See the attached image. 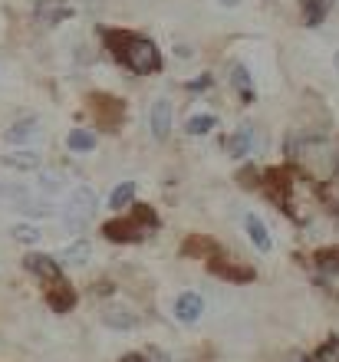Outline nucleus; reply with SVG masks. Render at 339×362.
Here are the masks:
<instances>
[{
    "label": "nucleus",
    "mask_w": 339,
    "mask_h": 362,
    "mask_svg": "<svg viewBox=\"0 0 339 362\" xmlns=\"http://www.w3.org/2000/svg\"><path fill=\"white\" fill-rule=\"evenodd\" d=\"M105 40H109V49L119 57V63L125 69H132L135 76H149V73L161 69V53L151 40L135 37V33H122V30H109Z\"/></svg>",
    "instance_id": "f257e3e1"
},
{
    "label": "nucleus",
    "mask_w": 339,
    "mask_h": 362,
    "mask_svg": "<svg viewBox=\"0 0 339 362\" xmlns=\"http://www.w3.org/2000/svg\"><path fill=\"white\" fill-rule=\"evenodd\" d=\"M151 230H159V214L149 204H132V214L113 218L103 228V234L105 240H115V244H135V240L149 238Z\"/></svg>",
    "instance_id": "f03ea898"
},
{
    "label": "nucleus",
    "mask_w": 339,
    "mask_h": 362,
    "mask_svg": "<svg viewBox=\"0 0 339 362\" xmlns=\"http://www.w3.org/2000/svg\"><path fill=\"white\" fill-rule=\"evenodd\" d=\"M96 211H99L96 191L89 188V185H76V188L67 194V204H63L59 221H63V228H67L69 234H83L86 224L96 218Z\"/></svg>",
    "instance_id": "7ed1b4c3"
},
{
    "label": "nucleus",
    "mask_w": 339,
    "mask_h": 362,
    "mask_svg": "<svg viewBox=\"0 0 339 362\" xmlns=\"http://www.w3.org/2000/svg\"><path fill=\"white\" fill-rule=\"evenodd\" d=\"M171 125H175V105H171L168 95H159V99L151 103V112H149L151 139H155V142H165L171 135Z\"/></svg>",
    "instance_id": "20e7f679"
},
{
    "label": "nucleus",
    "mask_w": 339,
    "mask_h": 362,
    "mask_svg": "<svg viewBox=\"0 0 339 362\" xmlns=\"http://www.w3.org/2000/svg\"><path fill=\"white\" fill-rule=\"evenodd\" d=\"M171 313H175V320H178L181 326H195L201 316H205V296L195 293V290H185V293L175 296Z\"/></svg>",
    "instance_id": "39448f33"
},
{
    "label": "nucleus",
    "mask_w": 339,
    "mask_h": 362,
    "mask_svg": "<svg viewBox=\"0 0 339 362\" xmlns=\"http://www.w3.org/2000/svg\"><path fill=\"white\" fill-rule=\"evenodd\" d=\"M23 267L40 280H47V284H59V276H63V264L57 257H50V254H27Z\"/></svg>",
    "instance_id": "423d86ee"
},
{
    "label": "nucleus",
    "mask_w": 339,
    "mask_h": 362,
    "mask_svg": "<svg viewBox=\"0 0 339 362\" xmlns=\"http://www.w3.org/2000/svg\"><path fill=\"white\" fill-rule=\"evenodd\" d=\"M4 165L10 172H40L43 168V152L40 148H13V152H4Z\"/></svg>",
    "instance_id": "0eeeda50"
},
{
    "label": "nucleus",
    "mask_w": 339,
    "mask_h": 362,
    "mask_svg": "<svg viewBox=\"0 0 339 362\" xmlns=\"http://www.w3.org/2000/svg\"><path fill=\"white\" fill-rule=\"evenodd\" d=\"M89 257H93V240L89 238H76L73 244H67L59 250V264L63 267H86Z\"/></svg>",
    "instance_id": "6e6552de"
},
{
    "label": "nucleus",
    "mask_w": 339,
    "mask_h": 362,
    "mask_svg": "<svg viewBox=\"0 0 339 362\" xmlns=\"http://www.w3.org/2000/svg\"><path fill=\"white\" fill-rule=\"evenodd\" d=\"M244 230H247V238H251V244H254L260 254H270L273 250L270 230H267V224L257 218V214H244Z\"/></svg>",
    "instance_id": "1a4fd4ad"
},
{
    "label": "nucleus",
    "mask_w": 339,
    "mask_h": 362,
    "mask_svg": "<svg viewBox=\"0 0 339 362\" xmlns=\"http://www.w3.org/2000/svg\"><path fill=\"white\" fill-rule=\"evenodd\" d=\"M93 109L96 115H99V122H109V129H115V125L122 122V103L119 99H113V95H93Z\"/></svg>",
    "instance_id": "9d476101"
},
{
    "label": "nucleus",
    "mask_w": 339,
    "mask_h": 362,
    "mask_svg": "<svg viewBox=\"0 0 339 362\" xmlns=\"http://www.w3.org/2000/svg\"><path fill=\"white\" fill-rule=\"evenodd\" d=\"M103 323L109 326V329L129 333V329H135V326H139V316H135L132 310H125V306H105V310H103Z\"/></svg>",
    "instance_id": "9b49d317"
},
{
    "label": "nucleus",
    "mask_w": 339,
    "mask_h": 362,
    "mask_svg": "<svg viewBox=\"0 0 339 362\" xmlns=\"http://www.w3.org/2000/svg\"><path fill=\"white\" fill-rule=\"evenodd\" d=\"M37 17H40V23L53 27V23H59V20L73 17V7H69L67 0H43V4H37Z\"/></svg>",
    "instance_id": "f8f14e48"
},
{
    "label": "nucleus",
    "mask_w": 339,
    "mask_h": 362,
    "mask_svg": "<svg viewBox=\"0 0 339 362\" xmlns=\"http://www.w3.org/2000/svg\"><path fill=\"white\" fill-rule=\"evenodd\" d=\"M40 135H43V129H40V122L37 119H20V122H13L7 129V132H4V139H7V142H37Z\"/></svg>",
    "instance_id": "ddd939ff"
},
{
    "label": "nucleus",
    "mask_w": 339,
    "mask_h": 362,
    "mask_svg": "<svg viewBox=\"0 0 339 362\" xmlns=\"http://www.w3.org/2000/svg\"><path fill=\"white\" fill-rule=\"evenodd\" d=\"M227 152L234 155V158H247V155L254 152V125L244 122L231 135V142H227Z\"/></svg>",
    "instance_id": "4468645a"
},
{
    "label": "nucleus",
    "mask_w": 339,
    "mask_h": 362,
    "mask_svg": "<svg viewBox=\"0 0 339 362\" xmlns=\"http://www.w3.org/2000/svg\"><path fill=\"white\" fill-rule=\"evenodd\" d=\"M37 188L43 191V194H63V191H67V175L59 172V168H40Z\"/></svg>",
    "instance_id": "2eb2a0df"
},
{
    "label": "nucleus",
    "mask_w": 339,
    "mask_h": 362,
    "mask_svg": "<svg viewBox=\"0 0 339 362\" xmlns=\"http://www.w3.org/2000/svg\"><path fill=\"white\" fill-rule=\"evenodd\" d=\"M207 270H211L214 276L234 280V284H241V280H254V270H251V267H237V264H231V260H211V264H207Z\"/></svg>",
    "instance_id": "dca6fc26"
},
{
    "label": "nucleus",
    "mask_w": 339,
    "mask_h": 362,
    "mask_svg": "<svg viewBox=\"0 0 339 362\" xmlns=\"http://www.w3.org/2000/svg\"><path fill=\"white\" fill-rule=\"evenodd\" d=\"M96 145H99V139H96L93 129H73V132L67 135V148L73 155H86V152H93Z\"/></svg>",
    "instance_id": "f3484780"
},
{
    "label": "nucleus",
    "mask_w": 339,
    "mask_h": 362,
    "mask_svg": "<svg viewBox=\"0 0 339 362\" xmlns=\"http://www.w3.org/2000/svg\"><path fill=\"white\" fill-rule=\"evenodd\" d=\"M47 300H50V306H53L57 313H69V310L76 306V290L69 284H63V280H59L57 290H50Z\"/></svg>",
    "instance_id": "a211bd4d"
},
{
    "label": "nucleus",
    "mask_w": 339,
    "mask_h": 362,
    "mask_svg": "<svg viewBox=\"0 0 339 362\" xmlns=\"http://www.w3.org/2000/svg\"><path fill=\"white\" fill-rule=\"evenodd\" d=\"M129 204H135V181H119L113 188V194H109V208L122 211V208H129Z\"/></svg>",
    "instance_id": "6ab92c4d"
},
{
    "label": "nucleus",
    "mask_w": 339,
    "mask_h": 362,
    "mask_svg": "<svg viewBox=\"0 0 339 362\" xmlns=\"http://www.w3.org/2000/svg\"><path fill=\"white\" fill-rule=\"evenodd\" d=\"M13 211H20V214H27V218H50L53 214V208H50L47 198H37V194H30L27 201H20Z\"/></svg>",
    "instance_id": "aec40b11"
},
{
    "label": "nucleus",
    "mask_w": 339,
    "mask_h": 362,
    "mask_svg": "<svg viewBox=\"0 0 339 362\" xmlns=\"http://www.w3.org/2000/svg\"><path fill=\"white\" fill-rule=\"evenodd\" d=\"M333 0H303V17H306V27H320L326 10H330Z\"/></svg>",
    "instance_id": "412c9836"
},
{
    "label": "nucleus",
    "mask_w": 339,
    "mask_h": 362,
    "mask_svg": "<svg viewBox=\"0 0 339 362\" xmlns=\"http://www.w3.org/2000/svg\"><path fill=\"white\" fill-rule=\"evenodd\" d=\"M214 244H211V240L207 238H201V234H195V238L191 240H185V254H188V257H207V260H214Z\"/></svg>",
    "instance_id": "4be33fe9"
},
{
    "label": "nucleus",
    "mask_w": 339,
    "mask_h": 362,
    "mask_svg": "<svg viewBox=\"0 0 339 362\" xmlns=\"http://www.w3.org/2000/svg\"><path fill=\"white\" fill-rule=\"evenodd\" d=\"M211 129H217V119L211 112H198V115H191L188 122H185V132L188 135H207Z\"/></svg>",
    "instance_id": "5701e85b"
},
{
    "label": "nucleus",
    "mask_w": 339,
    "mask_h": 362,
    "mask_svg": "<svg viewBox=\"0 0 339 362\" xmlns=\"http://www.w3.org/2000/svg\"><path fill=\"white\" fill-rule=\"evenodd\" d=\"M30 198V188L27 185H0V201H7L10 208H17L20 201Z\"/></svg>",
    "instance_id": "b1692460"
},
{
    "label": "nucleus",
    "mask_w": 339,
    "mask_h": 362,
    "mask_svg": "<svg viewBox=\"0 0 339 362\" xmlns=\"http://www.w3.org/2000/svg\"><path fill=\"white\" fill-rule=\"evenodd\" d=\"M316 267L326 270V274H333V276H339V247L320 250V254H316Z\"/></svg>",
    "instance_id": "393cba45"
},
{
    "label": "nucleus",
    "mask_w": 339,
    "mask_h": 362,
    "mask_svg": "<svg viewBox=\"0 0 339 362\" xmlns=\"http://www.w3.org/2000/svg\"><path fill=\"white\" fill-rule=\"evenodd\" d=\"M10 234H13V240H20V244H37V240L43 238V230H40L37 224H17Z\"/></svg>",
    "instance_id": "a878e982"
},
{
    "label": "nucleus",
    "mask_w": 339,
    "mask_h": 362,
    "mask_svg": "<svg viewBox=\"0 0 339 362\" xmlns=\"http://www.w3.org/2000/svg\"><path fill=\"white\" fill-rule=\"evenodd\" d=\"M313 362H339V339H336V336H333V339H326V343L316 349Z\"/></svg>",
    "instance_id": "bb28decb"
},
{
    "label": "nucleus",
    "mask_w": 339,
    "mask_h": 362,
    "mask_svg": "<svg viewBox=\"0 0 339 362\" xmlns=\"http://www.w3.org/2000/svg\"><path fill=\"white\" fill-rule=\"evenodd\" d=\"M234 86L237 93H244V99H254V86H251V76L244 66H234Z\"/></svg>",
    "instance_id": "cd10ccee"
},
{
    "label": "nucleus",
    "mask_w": 339,
    "mask_h": 362,
    "mask_svg": "<svg viewBox=\"0 0 339 362\" xmlns=\"http://www.w3.org/2000/svg\"><path fill=\"white\" fill-rule=\"evenodd\" d=\"M83 10H89V13H99V10L105 7V0H76Z\"/></svg>",
    "instance_id": "c85d7f7f"
},
{
    "label": "nucleus",
    "mask_w": 339,
    "mask_h": 362,
    "mask_svg": "<svg viewBox=\"0 0 339 362\" xmlns=\"http://www.w3.org/2000/svg\"><path fill=\"white\" fill-rule=\"evenodd\" d=\"M175 57H178V59H191V57H195V49H191V47H175Z\"/></svg>",
    "instance_id": "c756f323"
},
{
    "label": "nucleus",
    "mask_w": 339,
    "mask_h": 362,
    "mask_svg": "<svg viewBox=\"0 0 339 362\" xmlns=\"http://www.w3.org/2000/svg\"><path fill=\"white\" fill-rule=\"evenodd\" d=\"M221 7H227V10H234V7H241V0H217Z\"/></svg>",
    "instance_id": "7c9ffc66"
},
{
    "label": "nucleus",
    "mask_w": 339,
    "mask_h": 362,
    "mask_svg": "<svg viewBox=\"0 0 339 362\" xmlns=\"http://www.w3.org/2000/svg\"><path fill=\"white\" fill-rule=\"evenodd\" d=\"M151 359L155 362H171V356L168 353H151Z\"/></svg>",
    "instance_id": "2f4dec72"
},
{
    "label": "nucleus",
    "mask_w": 339,
    "mask_h": 362,
    "mask_svg": "<svg viewBox=\"0 0 339 362\" xmlns=\"http://www.w3.org/2000/svg\"><path fill=\"white\" fill-rule=\"evenodd\" d=\"M333 66H336V69H339V49H336V57H333Z\"/></svg>",
    "instance_id": "473e14b6"
}]
</instances>
